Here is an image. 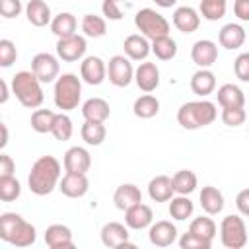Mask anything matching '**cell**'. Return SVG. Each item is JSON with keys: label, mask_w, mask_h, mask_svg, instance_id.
<instances>
[{"label": "cell", "mask_w": 249, "mask_h": 249, "mask_svg": "<svg viewBox=\"0 0 249 249\" xmlns=\"http://www.w3.org/2000/svg\"><path fill=\"white\" fill-rule=\"evenodd\" d=\"M134 25L150 41H154L158 37H163V35H169V21L160 12H156L152 8L138 10L136 16H134Z\"/></svg>", "instance_id": "obj_6"}, {"label": "cell", "mask_w": 249, "mask_h": 249, "mask_svg": "<svg viewBox=\"0 0 249 249\" xmlns=\"http://www.w3.org/2000/svg\"><path fill=\"white\" fill-rule=\"evenodd\" d=\"M82 97V82L76 74H62L54 82L53 99L54 105L62 111H72L78 107Z\"/></svg>", "instance_id": "obj_5"}, {"label": "cell", "mask_w": 249, "mask_h": 249, "mask_svg": "<svg viewBox=\"0 0 249 249\" xmlns=\"http://www.w3.org/2000/svg\"><path fill=\"white\" fill-rule=\"evenodd\" d=\"M226 8H228V2H222V0H200V16L208 21H218L226 16Z\"/></svg>", "instance_id": "obj_40"}, {"label": "cell", "mask_w": 249, "mask_h": 249, "mask_svg": "<svg viewBox=\"0 0 249 249\" xmlns=\"http://www.w3.org/2000/svg\"><path fill=\"white\" fill-rule=\"evenodd\" d=\"M148 237H150V243L156 247H169L177 241V228L169 220H160L150 226Z\"/></svg>", "instance_id": "obj_14"}, {"label": "cell", "mask_w": 249, "mask_h": 249, "mask_svg": "<svg viewBox=\"0 0 249 249\" xmlns=\"http://www.w3.org/2000/svg\"><path fill=\"white\" fill-rule=\"evenodd\" d=\"M16 163L8 154H0V177L2 175H14Z\"/></svg>", "instance_id": "obj_50"}, {"label": "cell", "mask_w": 249, "mask_h": 249, "mask_svg": "<svg viewBox=\"0 0 249 249\" xmlns=\"http://www.w3.org/2000/svg\"><path fill=\"white\" fill-rule=\"evenodd\" d=\"M220 239L228 249H241L247 243V228L241 216L228 214L220 224Z\"/></svg>", "instance_id": "obj_7"}, {"label": "cell", "mask_w": 249, "mask_h": 249, "mask_svg": "<svg viewBox=\"0 0 249 249\" xmlns=\"http://www.w3.org/2000/svg\"><path fill=\"white\" fill-rule=\"evenodd\" d=\"M193 210H195V204H193V200L187 195L171 196V200H169V216L171 218H175V220H187V218H191Z\"/></svg>", "instance_id": "obj_34"}, {"label": "cell", "mask_w": 249, "mask_h": 249, "mask_svg": "<svg viewBox=\"0 0 249 249\" xmlns=\"http://www.w3.org/2000/svg\"><path fill=\"white\" fill-rule=\"evenodd\" d=\"M218 111L212 101L200 99V101H187L177 111V123L187 130H196L202 126H208L216 121Z\"/></svg>", "instance_id": "obj_3"}, {"label": "cell", "mask_w": 249, "mask_h": 249, "mask_svg": "<svg viewBox=\"0 0 249 249\" xmlns=\"http://www.w3.org/2000/svg\"><path fill=\"white\" fill-rule=\"evenodd\" d=\"M82 31L86 37H103L105 31H107V23L101 16H95V14H86L82 18Z\"/></svg>", "instance_id": "obj_37"}, {"label": "cell", "mask_w": 249, "mask_h": 249, "mask_svg": "<svg viewBox=\"0 0 249 249\" xmlns=\"http://www.w3.org/2000/svg\"><path fill=\"white\" fill-rule=\"evenodd\" d=\"M152 220H154V212L148 204L144 202H138L134 206H130L128 210H124V224L130 228V230H144V228H150L152 226Z\"/></svg>", "instance_id": "obj_19"}, {"label": "cell", "mask_w": 249, "mask_h": 249, "mask_svg": "<svg viewBox=\"0 0 249 249\" xmlns=\"http://www.w3.org/2000/svg\"><path fill=\"white\" fill-rule=\"evenodd\" d=\"M218 103L222 107H243L245 105V95L235 84H224L218 88Z\"/></svg>", "instance_id": "obj_30"}, {"label": "cell", "mask_w": 249, "mask_h": 249, "mask_svg": "<svg viewBox=\"0 0 249 249\" xmlns=\"http://www.w3.org/2000/svg\"><path fill=\"white\" fill-rule=\"evenodd\" d=\"M21 195V185L14 175H2L0 177V200L2 202H12L19 198Z\"/></svg>", "instance_id": "obj_39"}, {"label": "cell", "mask_w": 249, "mask_h": 249, "mask_svg": "<svg viewBox=\"0 0 249 249\" xmlns=\"http://www.w3.org/2000/svg\"><path fill=\"white\" fill-rule=\"evenodd\" d=\"M80 76L89 86H99L107 76V64L99 56H86L80 64Z\"/></svg>", "instance_id": "obj_12"}, {"label": "cell", "mask_w": 249, "mask_h": 249, "mask_svg": "<svg viewBox=\"0 0 249 249\" xmlns=\"http://www.w3.org/2000/svg\"><path fill=\"white\" fill-rule=\"evenodd\" d=\"M86 49H88L86 37L78 35V33L56 41V56L60 60H64V62H76V60L84 58Z\"/></svg>", "instance_id": "obj_10"}, {"label": "cell", "mask_w": 249, "mask_h": 249, "mask_svg": "<svg viewBox=\"0 0 249 249\" xmlns=\"http://www.w3.org/2000/svg\"><path fill=\"white\" fill-rule=\"evenodd\" d=\"M72 130H74L72 119H70L66 113H56L54 123H53V128H51V134H53L56 140L64 142V140H68V138L72 136Z\"/></svg>", "instance_id": "obj_41"}, {"label": "cell", "mask_w": 249, "mask_h": 249, "mask_svg": "<svg viewBox=\"0 0 249 249\" xmlns=\"http://www.w3.org/2000/svg\"><path fill=\"white\" fill-rule=\"evenodd\" d=\"M154 2H156V6H160V8H171V6L177 4V0H154Z\"/></svg>", "instance_id": "obj_53"}, {"label": "cell", "mask_w": 249, "mask_h": 249, "mask_svg": "<svg viewBox=\"0 0 249 249\" xmlns=\"http://www.w3.org/2000/svg\"><path fill=\"white\" fill-rule=\"evenodd\" d=\"M101 241L105 247H134L128 241V226L121 222H107L101 228Z\"/></svg>", "instance_id": "obj_11"}, {"label": "cell", "mask_w": 249, "mask_h": 249, "mask_svg": "<svg viewBox=\"0 0 249 249\" xmlns=\"http://www.w3.org/2000/svg\"><path fill=\"white\" fill-rule=\"evenodd\" d=\"M198 200H200V206L202 210L208 214V216H214V214H220L224 210V195L212 187V185H206L202 187L200 195H198Z\"/></svg>", "instance_id": "obj_27"}, {"label": "cell", "mask_w": 249, "mask_h": 249, "mask_svg": "<svg viewBox=\"0 0 249 249\" xmlns=\"http://www.w3.org/2000/svg\"><path fill=\"white\" fill-rule=\"evenodd\" d=\"M91 167V156L82 146H72L64 154V169L68 173H88Z\"/></svg>", "instance_id": "obj_16"}, {"label": "cell", "mask_w": 249, "mask_h": 249, "mask_svg": "<svg viewBox=\"0 0 249 249\" xmlns=\"http://www.w3.org/2000/svg\"><path fill=\"white\" fill-rule=\"evenodd\" d=\"M76 27H78V21H76V18H74L72 14H68V12H60V14L54 16L53 21H51V31H53L58 39L76 35Z\"/></svg>", "instance_id": "obj_29"}, {"label": "cell", "mask_w": 249, "mask_h": 249, "mask_svg": "<svg viewBox=\"0 0 249 249\" xmlns=\"http://www.w3.org/2000/svg\"><path fill=\"white\" fill-rule=\"evenodd\" d=\"M123 2L124 0H103L101 4V12L107 19L119 21L123 18Z\"/></svg>", "instance_id": "obj_45"}, {"label": "cell", "mask_w": 249, "mask_h": 249, "mask_svg": "<svg viewBox=\"0 0 249 249\" xmlns=\"http://www.w3.org/2000/svg\"><path fill=\"white\" fill-rule=\"evenodd\" d=\"M191 58L198 68H210L218 60V47L210 39H200L191 49Z\"/></svg>", "instance_id": "obj_15"}, {"label": "cell", "mask_w": 249, "mask_h": 249, "mask_svg": "<svg viewBox=\"0 0 249 249\" xmlns=\"http://www.w3.org/2000/svg\"><path fill=\"white\" fill-rule=\"evenodd\" d=\"M0 237L14 247H29L37 239L35 226L23 220L16 212H4L0 216Z\"/></svg>", "instance_id": "obj_2"}, {"label": "cell", "mask_w": 249, "mask_h": 249, "mask_svg": "<svg viewBox=\"0 0 249 249\" xmlns=\"http://www.w3.org/2000/svg\"><path fill=\"white\" fill-rule=\"evenodd\" d=\"M23 6H21V0H0V14L6 18V19H12V18H18L21 14Z\"/></svg>", "instance_id": "obj_47"}, {"label": "cell", "mask_w": 249, "mask_h": 249, "mask_svg": "<svg viewBox=\"0 0 249 249\" xmlns=\"http://www.w3.org/2000/svg\"><path fill=\"white\" fill-rule=\"evenodd\" d=\"M58 70H60L58 58L51 53H37L31 60V72L41 80V84L56 82Z\"/></svg>", "instance_id": "obj_9"}, {"label": "cell", "mask_w": 249, "mask_h": 249, "mask_svg": "<svg viewBox=\"0 0 249 249\" xmlns=\"http://www.w3.org/2000/svg\"><path fill=\"white\" fill-rule=\"evenodd\" d=\"M54 117L56 113L51 111V109H35L31 113V128L39 134H45V132H51L53 128V123H54Z\"/></svg>", "instance_id": "obj_36"}, {"label": "cell", "mask_w": 249, "mask_h": 249, "mask_svg": "<svg viewBox=\"0 0 249 249\" xmlns=\"http://www.w3.org/2000/svg\"><path fill=\"white\" fill-rule=\"evenodd\" d=\"M152 53L156 54V58L160 60H171L177 54V43L175 39H171L169 35L158 37L152 41Z\"/></svg>", "instance_id": "obj_35"}, {"label": "cell", "mask_w": 249, "mask_h": 249, "mask_svg": "<svg viewBox=\"0 0 249 249\" xmlns=\"http://www.w3.org/2000/svg\"><path fill=\"white\" fill-rule=\"evenodd\" d=\"M58 189L68 198H80L89 191L88 175L86 173H68L66 171V175L58 183Z\"/></svg>", "instance_id": "obj_13"}, {"label": "cell", "mask_w": 249, "mask_h": 249, "mask_svg": "<svg viewBox=\"0 0 249 249\" xmlns=\"http://www.w3.org/2000/svg\"><path fill=\"white\" fill-rule=\"evenodd\" d=\"M235 206H237V212L241 216H247L249 218V189H243L237 193L235 196Z\"/></svg>", "instance_id": "obj_48"}, {"label": "cell", "mask_w": 249, "mask_h": 249, "mask_svg": "<svg viewBox=\"0 0 249 249\" xmlns=\"http://www.w3.org/2000/svg\"><path fill=\"white\" fill-rule=\"evenodd\" d=\"M107 78L117 88H126L134 80V68L126 54H115L107 64Z\"/></svg>", "instance_id": "obj_8"}, {"label": "cell", "mask_w": 249, "mask_h": 249, "mask_svg": "<svg viewBox=\"0 0 249 249\" xmlns=\"http://www.w3.org/2000/svg\"><path fill=\"white\" fill-rule=\"evenodd\" d=\"M123 49H124V54L130 60H144L152 53V43L142 33H132L124 39Z\"/></svg>", "instance_id": "obj_21"}, {"label": "cell", "mask_w": 249, "mask_h": 249, "mask_svg": "<svg viewBox=\"0 0 249 249\" xmlns=\"http://www.w3.org/2000/svg\"><path fill=\"white\" fill-rule=\"evenodd\" d=\"M134 82L144 93H152L160 86V70L154 62H140L134 68Z\"/></svg>", "instance_id": "obj_17"}, {"label": "cell", "mask_w": 249, "mask_h": 249, "mask_svg": "<svg viewBox=\"0 0 249 249\" xmlns=\"http://www.w3.org/2000/svg\"><path fill=\"white\" fill-rule=\"evenodd\" d=\"M179 247H181V249H210V247H212V241H206V239H202V237H198V235L187 231V233L181 235Z\"/></svg>", "instance_id": "obj_44"}, {"label": "cell", "mask_w": 249, "mask_h": 249, "mask_svg": "<svg viewBox=\"0 0 249 249\" xmlns=\"http://www.w3.org/2000/svg\"><path fill=\"white\" fill-rule=\"evenodd\" d=\"M82 140L88 144V146H99L103 144L105 136H107V128L103 123H95V121H86L82 124Z\"/></svg>", "instance_id": "obj_32"}, {"label": "cell", "mask_w": 249, "mask_h": 249, "mask_svg": "<svg viewBox=\"0 0 249 249\" xmlns=\"http://www.w3.org/2000/svg\"><path fill=\"white\" fill-rule=\"evenodd\" d=\"M12 93L27 109H37L45 99L41 80L31 70H21L12 78Z\"/></svg>", "instance_id": "obj_4"}, {"label": "cell", "mask_w": 249, "mask_h": 249, "mask_svg": "<svg viewBox=\"0 0 249 249\" xmlns=\"http://www.w3.org/2000/svg\"><path fill=\"white\" fill-rule=\"evenodd\" d=\"M173 193H175L173 181L167 175H156L148 183V195L154 202H167V200H171Z\"/></svg>", "instance_id": "obj_23"}, {"label": "cell", "mask_w": 249, "mask_h": 249, "mask_svg": "<svg viewBox=\"0 0 249 249\" xmlns=\"http://www.w3.org/2000/svg\"><path fill=\"white\" fill-rule=\"evenodd\" d=\"M247 119L243 107H222V123L226 126H239Z\"/></svg>", "instance_id": "obj_42"}, {"label": "cell", "mask_w": 249, "mask_h": 249, "mask_svg": "<svg viewBox=\"0 0 249 249\" xmlns=\"http://www.w3.org/2000/svg\"><path fill=\"white\" fill-rule=\"evenodd\" d=\"M233 72L241 82H249V53L237 54L233 60Z\"/></svg>", "instance_id": "obj_46"}, {"label": "cell", "mask_w": 249, "mask_h": 249, "mask_svg": "<svg viewBox=\"0 0 249 249\" xmlns=\"http://www.w3.org/2000/svg\"><path fill=\"white\" fill-rule=\"evenodd\" d=\"M132 111L138 119H152L158 115L160 111V101L156 95L152 93H144L140 97L134 99V105H132Z\"/></svg>", "instance_id": "obj_31"}, {"label": "cell", "mask_w": 249, "mask_h": 249, "mask_svg": "<svg viewBox=\"0 0 249 249\" xmlns=\"http://www.w3.org/2000/svg\"><path fill=\"white\" fill-rule=\"evenodd\" d=\"M113 202L119 210H128L130 206L142 202V193L140 189L134 185V183H123L115 189V195H113Z\"/></svg>", "instance_id": "obj_22"}, {"label": "cell", "mask_w": 249, "mask_h": 249, "mask_svg": "<svg viewBox=\"0 0 249 249\" xmlns=\"http://www.w3.org/2000/svg\"><path fill=\"white\" fill-rule=\"evenodd\" d=\"M222 2H228V0H222Z\"/></svg>", "instance_id": "obj_54"}, {"label": "cell", "mask_w": 249, "mask_h": 249, "mask_svg": "<svg viewBox=\"0 0 249 249\" xmlns=\"http://www.w3.org/2000/svg\"><path fill=\"white\" fill-rule=\"evenodd\" d=\"M16 58H18L16 45L10 39H2L0 41V66L8 68V66H12L16 62Z\"/></svg>", "instance_id": "obj_43"}, {"label": "cell", "mask_w": 249, "mask_h": 249, "mask_svg": "<svg viewBox=\"0 0 249 249\" xmlns=\"http://www.w3.org/2000/svg\"><path fill=\"white\" fill-rule=\"evenodd\" d=\"M171 181H173V189H175L177 195H191L196 189V183H198L195 171H191V169H179L171 177Z\"/></svg>", "instance_id": "obj_33"}, {"label": "cell", "mask_w": 249, "mask_h": 249, "mask_svg": "<svg viewBox=\"0 0 249 249\" xmlns=\"http://www.w3.org/2000/svg\"><path fill=\"white\" fill-rule=\"evenodd\" d=\"M189 231L198 235V237H202V239H206V241H212L216 237V224L208 216H198V218H195L191 222Z\"/></svg>", "instance_id": "obj_38"}, {"label": "cell", "mask_w": 249, "mask_h": 249, "mask_svg": "<svg viewBox=\"0 0 249 249\" xmlns=\"http://www.w3.org/2000/svg\"><path fill=\"white\" fill-rule=\"evenodd\" d=\"M191 89H193V93H196L200 97L210 95L216 89V76H214V72L208 70V68H198L193 74V78H191Z\"/></svg>", "instance_id": "obj_26"}, {"label": "cell", "mask_w": 249, "mask_h": 249, "mask_svg": "<svg viewBox=\"0 0 249 249\" xmlns=\"http://www.w3.org/2000/svg\"><path fill=\"white\" fill-rule=\"evenodd\" d=\"M0 130H2V140H0V148H6V144H8V126L2 123L0 124Z\"/></svg>", "instance_id": "obj_52"}, {"label": "cell", "mask_w": 249, "mask_h": 249, "mask_svg": "<svg viewBox=\"0 0 249 249\" xmlns=\"http://www.w3.org/2000/svg\"><path fill=\"white\" fill-rule=\"evenodd\" d=\"M82 115L86 121H95V123H105L111 115V107L105 99L101 97H89L82 105Z\"/></svg>", "instance_id": "obj_25"}, {"label": "cell", "mask_w": 249, "mask_h": 249, "mask_svg": "<svg viewBox=\"0 0 249 249\" xmlns=\"http://www.w3.org/2000/svg\"><path fill=\"white\" fill-rule=\"evenodd\" d=\"M0 88H2L0 103H6V101H8V97H10V93H8V84H6V80H0Z\"/></svg>", "instance_id": "obj_51"}, {"label": "cell", "mask_w": 249, "mask_h": 249, "mask_svg": "<svg viewBox=\"0 0 249 249\" xmlns=\"http://www.w3.org/2000/svg\"><path fill=\"white\" fill-rule=\"evenodd\" d=\"M45 243L51 249H72L74 247L72 230L64 224H53L45 230Z\"/></svg>", "instance_id": "obj_18"}, {"label": "cell", "mask_w": 249, "mask_h": 249, "mask_svg": "<svg viewBox=\"0 0 249 249\" xmlns=\"http://www.w3.org/2000/svg\"><path fill=\"white\" fill-rule=\"evenodd\" d=\"M60 183V161L54 156H41L31 165L27 185L29 191L37 196L51 195L54 187Z\"/></svg>", "instance_id": "obj_1"}, {"label": "cell", "mask_w": 249, "mask_h": 249, "mask_svg": "<svg viewBox=\"0 0 249 249\" xmlns=\"http://www.w3.org/2000/svg\"><path fill=\"white\" fill-rule=\"evenodd\" d=\"M173 25L181 33H195L200 25V14L191 6H179L173 12Z\"/></svg>", "instance_id": "obj_20"}, {"label": "cell", "mask_w": 249, "mask_h": 249, "mask_svg": "<svg viewBox=\"0 0 249 249\" xmlns=\"http://www.w3.org/2000/svg\"><path fill=\"white\" fill-rule=\"evenodd\" d=\"M218 41L224 49L235 51L245 43V29L239 23H226L218 33Z\"/></svg>", "instance_id": "obj_24"}, {"label": "cell", "mask_w": 249, "mask_h": 249, "mask_svg": "<svg viewBox=\"0 0 249 249\" xmlns=\"http://www.w3.org/2000/svg\"><path fill=\"white\" fill-rule=\"evenodd\" d=\"M233 14L241 21H249V0H235L233 2Z\"/></svg>", "instance_id": "obj_49"}, {"label": "cell", "mask_w": 249, "mask_h": 249, "mask_svg": "<svg viewBox=\"0 0 249 249\" xmlns=\"http://www.w3.org/2000/svg\"><path fill=\"white\" fill-rule=\"evenodd\" d=\"M25 16H27V21L35 27H45L47 23L53 21L51 8L45 0H29L25 6Z\"/></svg>", "instance_id": "obj_28"}]
</instances>
